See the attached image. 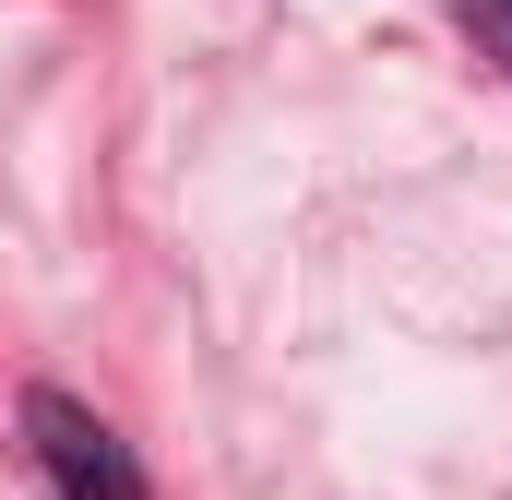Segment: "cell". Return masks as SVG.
Wrapping results in <instances>:
<instances>
[{
    "mask_svg": "<svg viewBox=\"0 0 512 500\" xmlns=\"http://www.w3.org/2000/svg\"><path fill=\"white\" fill-rule=\"evenodd\" d=\"M24 441H36V465H48L60 500H143L131 441L96 417V405H72V393H24Z\"/></svg>",
    "mask_w": 512,
    "mask_h": 500,
    "instance_id": "1",
    "label": "cell"
},
{
    "mask_svg": "<svg viewBox=\"0 0 512 500\" xmlns=\"http://www.w3.org/2000/svg\"><path fill=\"white\" fill-rule=\"evenodd\" d=\"M501 48H512V0H501Z\"/></svg>",
    "mask_w": 512,
    "mask_h": 500,
    "instance_id": "2",
    "label": "cell"
}]
</instances>
